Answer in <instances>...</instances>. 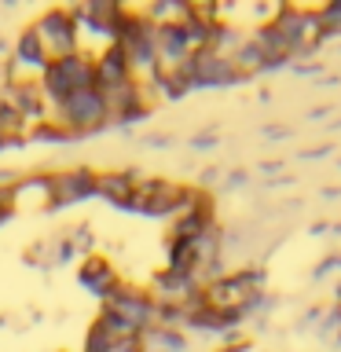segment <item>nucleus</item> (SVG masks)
Here are the masks:
<instances>
[{"mask_svg": "<svg viewBox=\"0 0 341 352\" xmlns=\"http://www.w3.org/2000/svg\"><path fill=\"white\" fill-rule=\"evenodd\" d=\"M99 323L114 338H140L143 330L158 323V301L151 297V290H136V286L121 283L99 308Z\"/></svg>", "mask_w": 341, "mask_h": 352, "instance_id": "nucleus-1", "label": "nucleus"}, {"mask_svg": "<svg viewBox=\"0 0 341 352\" xmlns=\"http://www.w3.org/2000/svg\"><path fill=\"white\" fill-rule=\"evenodd\" d=\"M202 297H206V308H213V312L239 323L253 308V301L261 297V272L242 268V272H228V275H217V279H206Z\"/></svg>", "mask_w": 341, "mask_h": 352, "instance_id": "nucleus-2", "label": "nucleus"}, {"mask_svg": "<svg viewBox=\"0 0 341 352\" xmlns=\"http://www.w3.org/2000/svg\"><path fill=\"white\" fill-rule=\"evenodd\" d=\"M41 92H44V103L52 110L63 103L66 96L81 92V88H96V66H92V55L85 52H74L66 59H52L48 70L41 74Z\"/></svg>", "mask_w": 341, "mask_h": 352, "instance_id": "nucleus-3", "label": "nucleus"}, {"mask_svg": "<svg viewBox=\"0 0 341 352\" xmlns=\"http://www.w3.org/2000/svg\"><path fill=\"white\" fill-rule=\"evenodd\" d=\"M52 118L70 132V136H88V132H99L110 125V114H107V99L99 88H81V92L66 96L59 107L52 110Z\"/></svg>", "mask_w": 341, "mask_h": 352, "instance_id": "nucleus-4", "label": "nucleus"}, {"mask_svg": "<svg viewBox=\"0 0 341 352\" xmlns=\"http://www.w3.org/2000/svg\"><path fill=\"white\" fill-rule=\"evenodd\" d=\"M33 33L41 37L48 59H66V55L81 52V41H77V22L70 8H48L33 19Z\"/></svg>", "mask_w": 341, "mask_h": 352, "instance_id": "nucleus-5", "label": "nucleus"}, {"mask_svg": "<svg viewBox=\"0 0 341 352\" xmlns=\"http://www.w3.org/2000/svg\"><path fill=\"white\" fill-rule=\"evenodd\" d=\"M48 52H44L41 37L33 33V26H26L15 37V48H11V59L4 66V77L11 81H41V74L48 70Z\"/></svg>", "mask_w": 341, "mask_h": 352, "instance_id": "nucleus-6", "label": "nucleus"}, {"mask_svg": "<svg viewBox=\"0 0 341 352\" xmlns=\"http://www.w3.org/2000/svg\"><path fill=\"white\" fill-rule=\"evenodd\" d=\"M0 103L15 110V114L26 121L30 129L52 118V107L44 103V92H41L37 81H11V77H4V88H0Z\"/></svg>", "mask_w": 341, "mask_h": 352, "instance_id": "nucleus-7", "label": "nucleus"}, {"mask_svg": "<svg viewBox=\"0 0 341 352\" xmlns=\"http://www.w3.org/2000/svg\"><path fill=\"white\" fill-rule=\"evenodd\" d=\"M96 198V169H63V173H52V195H48V209H66V206H77V202H88Z\"/></svg>", "mask_w": 341, "mask_h": 352, "instance_id": "nucleus-8", "label": "nucleus"}, {"mask_svg": "<svg viewBox=\"0 0 341 352\" xmlns=\"http://www.w3.org/2000/svg\"><path fill=\"white\" fill-rule=\"evenodd\" d=\"M187 74H191V88H220L239 81V70L228 55L220 52H198L187 59Z\"/></svg>", "mask_w": 341, "mask_h": 352, "instance_id": "nucleus-9", "label": "nucleus"}, {"mask_svg": "<svg viewBox=\"0 0 341 352\" xmlns=\"http://www.w3.org/2000/svg\"><path fill=\"white\" fill-rule=\"evenodd\" d=\"M77 283H81L88 294H96L99 301H107V297L121 286V275H118V268L107 257L88 253V257L81 261V268H77Z\"/></svg>", "mask_w": 341, "mask_h": 352, "instance_id": "nucleus-10", "label": "nucleus"}, {"mask_svg": "<svg viewBox=\"0 0 341 352\" xmlns=\"http://www.w3.org/2000/svg\"><path fill=\"white\" fill-rule=\"evenodd\" d=\"M140 184V173L132 169H110V173H96V198L118 206V209H129V198Z\"/></svg>", "mask_w": 341, "mask_h": 352, "instance_id": "nucleus-11", "label": "nucleus"}, {"mask_svg": "<svg viewBox=\"0 0 341 352\" xmlns=\"http://www.w3.org/2000/svg\"><path fill=\"white\" fill-rule=\"evenodd\" d=\"M92 66H96V88L99 92H110V88L132 81V66H129L125 52H121L118 44H110L107 52H99L92 59Z\"/></svg>", "mask_w": 341, "mask_h": 352, "instance_id": "nucleus-12", "label": "nucleus"}, {"mask_svg": "<svg viewBox=\"0 0 341 352\" xmlns=\"http://www.w3.org/2000/svg\"><path fill=\"white\" fill-rule=\"evenodd\" d=\"M48 195H52V173H37V176H19L15 187H11V198H15V209H26L30 202L48 209Z\"/></svg>", "mask_w": 341, "mask_h": 352, "instance_id": "nucleus-13", "label": "nucleus"}, {"mask_svg": "<svg viewBox=\"0 0 341 352\" xmlns=\"http://www.w3.org/2000/svg\"><path fill=\"white\" fill-rule=\"evenodd\" d=\"M121 341H125V338H114V334H110V330L96 319L92 330L85 334V349H81V352H118Z\"/></svg>", "mask_w": 341, "mask_h": 352, "instance_id": "nucleus-14", "label": "nucleus"}, {"mask_svg": "<svg viewBox=\"0 0 341 352\" xmlns=\"http://www.w3.org/2000/svg\"><path fill=\"white\" fill-rule=\"evenodd\" d=\"M26 132H30L26 121H22L11 107L0 103V140H8V143H22V140H26Z\"/></svg>", "mask_w": 341, "mask_h": 352, "instance_id": "nucleus-15", "label": "nucleus"}, {"mask_svg": "<svg viewBox=\"0 0 341 352\" xmlns=\"http://www.w3.org/2000/svg\"><path fill=\"white\" fill-rule=\"evenodd\" d=\"M26 140H37V143H66V140H74L70 132H66L55 118H48V121H41V125H33L30 132H26Z\"/></svg>", "mask_w": 341, "mask_h": 352, "instance_id": "nucleus-16", "label": "nucleus"}, {"mask_svg": "<svg viewBox=\"0 0 341 352\" xmlns=\"http://www.w3.org/2000/svg\"><path fill=\"white\" fill-rule=\"evenodd\" d=\"M15 213L19 209H15V198H11V187H4V191H0V224H8Z\"/></svg>", "mask_w": 341, "mask_h": 352, "instance_id": "nucleus-17", "label": "nucleus"}]
</instances>
